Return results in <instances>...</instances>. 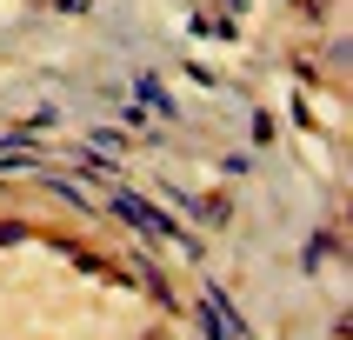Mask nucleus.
I'll use <instances>...</instances> for the list:
<instances>
[{
    "label": "nucleus",
    "instance_id": "1",
    "mask_svg": "<svg viewBox=\"0 0 353 340\" xmlns=\"http://www.w3.org/2000/svg\"><path fill=\"white\" fill-rule=\"evenodd\" d=\"M100 187H107V194H100V207H107L114 220H127L134 234H147V240H167V247H180V254H200V240L187 234L180 220H167V214H160V207H154L147 194L120 187V180H100Z\"/></svg>",
    "mask_w": 353,
    "mask_h": 340
},
{
    "label": "nucleus",
    "instance_id": "2",
    "mask_svg": "<svg viewBox=\"0 0 353 340\" xmlns=\"http://www.w3.org/2000/svg\"><path fill=\"white\" fill-rule=\"evenodd\" d=\"M134 94H140V107H147V114L160 107V120H180V107H174V94L160 87V74H140V80H134Z\"/></svg>",
    "mask_w": 353,
    "mask_h": 340
},
{
    "label": "nucleus",
    "instance_id": "3",
    "mask_svg": "<svg viewBox=\"0 0 353 340\" xmlns=\"http://www.w3.org/2000/svg\"><path fill=\"white\" fill-rule=\"evenodd\" d=\"M187 27H194V34H214V40H227V34H234V20H214V14H194Z\"/></svg>",
    "mask_w": 353,
    "mask_h": 340
},
{
    "label": "nucleus",
    "instance_id": "4",
    "mask_svg": "<svg viewBox=\"0 0 353 340\" xmlns=\"http://www.w3.org/2000/svg\"><path fill=\"white\" fill-rule=\"evenodd\" d=\"M327 247H334V234H314V240H307V254H300V267L320 274V254H327Z\"/></svg>",
    "mask_w": 353,
    "mask_h": 340
},
{
    "label": "nucleus",
    "instance_id": "5",
    "mask_svg": "<svg viewBox=\"0 0 353 340\" xmlns=\"http://www.w3.org/2000/svg\"><path fill=\"white\" fill-rule=\"evenodd\" d=\"M20 240H27V227L20 220H0V247H20Z\"/></svg>",
    "mask_w": 353,
    "mask_h": 340
},
{
    "label": "nucleus",
    "instance_id": "6",
    "mask_svg": "<svg viewBox=\"0 0 353 340\" xmlns=\"http://www.w3.org/2000/svg\"><path fill=\"white\" fill-rule=\"evenodd\" d=\"M220 7H227V20H234V14H240V7H247V0H220Z\"/></svg>",
    "mask_w": 353,
    "mask_h": 340
}]
</instances>
